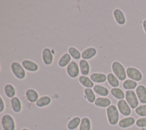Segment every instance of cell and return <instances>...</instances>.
<instances>
[{
  "instance_id": "obj_1",
  "label": "cell",
  "mask_w": 146,
  "mask_h": 130,
  "mask_svg": "<svg viewBox=\"0 0 146 130\" xmlns=\"http://www.w3.org/2000/svg\"><path fill=\"white\" fill-rule=\"evenodd\" d=\"M106 116L108 123L111 126H115L119 121V111L114 104H111L106 109Z\"/></svg>"
},
{
  "instance_id": "obj_2",
  "label": "cell",
  "mask_w": 146,
  "mask_h": 130,
  "mask_svg": "<svg viewBox=\"0 0 146 130\" xmlns=\"http://www.w3.org/2000/svg\"><path fill=\"white\" fill-rule=\"evenodd\" d=\"M111 69L113 73L116 76L119 81H124L126 80L127 77L126 69L120 62L117 61L113 62L111 65Z\"/></svg>"
},
{
  "instance_id": "obj_3",
  "label": "cell",
  "mask_w": 146,
  "mask_h": 130,
  "mask_svg": "<svg viewBox=\"0 0 146 130\" xmlns=\"http://www.w3.org/2000/svg\"><path fill=\"white\" fill-rule=\"evenodd\" d=\"M1 126L3 130H15L16 123L14 118L10 114H4L1 118Z\"/></svg>"
},
{
  "instance_id": "obj_4",
  "label": "cell",
  "mask_w": 146,
  "mask_h": 130,
  "mask_svg": "<svg viewBox=\"0 0 146 130\" xmlns=\"http://www.w3.org/2000/svg\"><path fill=\"white\" fill-rule=\"evenodd\" d=\"M127 76L129 79L136 82L141 81L143 78V74L141 71L136 67L128 66L126 68Z\"/></svg>"
},
{
  "instance_id": "obj_5",
  "label": "cell",
  "mask_w": 146,
  "mask_h": 130,
  "mask_svg": "<svg viewBox=\"0 0 146 130\" xmlns=\"http://www.w3.org/2000/svg\"><path fill=\"white\" fill-rule=\"evenodd\" d=\"M125 100L132 109H135L139 105L140 102L135 91L133 90H129L125 91Z\"/></svg>"
},
{
  "instance_id": "obj_6",
  "label": "cell",
  "mask_w": 146,
  "mask_h": 130,
  "mask_svg": "<svg viewBox=\"0 0 146 130\" xmlns=\"http://www.w3.org/2000/svg\"><path fill=\"white\" fill-rule=\"evenodd\" d=\"M11 69L14 76L19 80H23L26 77V72L22 65L18 62H13L11 65Z\"/></svg>"
},
{
  "instance_id": "obj_7",
  "label": "cell",
  "mask_w": 146,
  "mask_h": 130,
  "mask_svg": "<svg viewBox=\"0 0 146 130\" xmlns=\"http://www.w3.org/2000/svg\"><path fill=\"white\" fill-rule=\"evenodd\" d=\"M117 108L119 113L123 116H129L132 113V109L125 99L117 101Z\"/></svg>"
},
{
  "instance_id": "obj_8",
  "label": "cell",
  "mask_w": 146,
  "mask_h": 130,
  "mask_svg": "<svg viewBox=\"0 0 146 130\" xmlns=\"http://www.w3.org/2000/svg\"><path fill=\"white\" fill-rule=\"evenodd\" d=\"M66 72L67 74L71 78H76L79 74V66L75 61H71L67 66Z\"/></svg>"
},
{
  "instance_id": "obj_9",
  "label": "cell",
  "mask_w": 146,
  "mask_h": 130,
  "mask_svg": "<svg viewBox=\"0 0 146 130\" xmlns=\"http://www.w3.org/2000/svg\"><path fill=\"white\" fill-rule=\"evenodd\" d=\"M136 122L135 117L133 116H127L121 119L119 123L118 126L121 129H127L132 127Z\"/></svg>"
},
{
  "instance_id": "obj_10",
  "label": "cell",
  "mask_w": 146,
  "mask_h": 130,
  "mask_svg": "<svg viewBox=\"0 0 146 130\" xmlns=\"http://www.w3.org/2000/svg\"><path fill=\"white\" fill-rule=\"evenodd\" d=\"M135 92L139 102L141 104H146V86L143 84L138 85Z\"/></svg>"
},
{
  "instance_id": "obj_11",
  "label": "cell",
  "mask_w": 146,
  "mask_h": 130,
  "mask_svg": "<svg viewBox=\"0 0 146 130\" xmlns=\"http://www.w3.org/2000/svg\"><path fill=\"white\" fill-rule=\"evenodd\" d=\"M113 15L116 22L119 25H124L126 23V17L124 12L120 9H115L113 11Z\"/></svg>"
},
{
  "instance_id": "obj_12",
  "label": "cell",
  "mask_w": 146,
  "mask_h": 130,
  "mask_svg": "<svg viewBox=\"0 0 146 130\" xmlns=\"http://www.w3.org/2000/svg\"><path fill=\"white\" fill-rule=\"evenodd\" d=\"M42 60L43 63L46 65H50L53 62V54L51 50L48 48H44L42 51Z\"/></svg>"
},
{
  "instance_id": "obj_13",
  "label": "cell",
  "mask_w": 146,
  "mask_h": 130,
  "mask_svg": "<svg viewBox=\"0 0 146 130\" xmlns=\"http://www.w3.org/2000/svg\"><path fill=\"white\" fill-rule=\"evenodd\" d=\"M25 96L27 100L31 103H35L39 99L38 92L33 88H29L25 92Z\"/></svg>"
},
{
  "instance_id": "obj_14",
  "label": "cell",
  "mask_w": 146,
  "mask_h": 130,
  "mask_svg": "<svg viewBox=\"0 0 146 130\" xmlns=\"http://www.w3.org/2000/svg\"><path fill=\"white\" fill-rule=\"evenodd\" d=\"M94 104L97 107L105 108L111 105V100L106 97H99L96 99Z\"/></svg>"
},
{
  "instance_id": "obj_15",
  "label": "cell",
  "mask_w": 146,
  "mask_h": 130,
  "mask_svg": "<svg viewBox=\"0 0 146 130\" xmlns=\"http://www.w3.org/2000/svg\"><path fill=\"white\" fill-rule=\"evenodd\" d=\"M22 65L25 69L30 72H36L39 69V66L36 63L29 60H23L22 62Z\"/></svg>"
},
{
  "instance_id": "obj_16",
  "label": "cell",
  "mask_w": 146,
  "mask_h": 130,
  "mask_svg": "<svg viewBox=\"0 0 146 130\" xmlns=\"http://www.w3.org/2000/svg\"><path fill=\"white\" fill-rule=\"evenodd\" d=\"M10 104L13 111L15 113H19L22 111V104L21 100L18 97H14L11 99Z\"/></svg>"
},
{
  "instance_id": "obj_17",
  "label": "cell",
  "mask_w": 146,
  "mask_h": 130,
  "mask_svg": "<svg viewBox=\"0 0 146 130\" xmlns=\"http://www.w3.org/2000/svg\"><path fill=\"white\" fill-rule=\"evenodd\" d=\"M82 119L79 116H75L71 118L67 123L66 127L68 130H76L80 124Z\"/></svg>"
},
{
  "instance_id": "obj_18",
  "label": "cell",
  "mask_w": 146,
  "mask_h": 130,
  "mask_svg": "<svg viewBox=\"0 0 146 130\" xmlns=\"http://www.w3.org/2000/svg\"><path fill=\"white\" fill-rule=\"evenodd\" d=\"M52 100L49 96L44 95L40 97L35 103V105L38 108H44L48 106L51 103Z\"/></svg>"
},
{
  "instance_id": "obj_19",
  "label": "cell",
  "mask_w": 146,
  "mask_h": 130,
  "mask_svg": "<svg viewBox=\"0 0 146 130\" xmlns=\"http://www.w3.org/2000/svg\"><path fill=\"white\" fill-rule=\"evenodd\" d=\"M96 53L97 51L95 48L93 47H89L82 52L81 53L82 58L85 60H90L93 58L96 54Z\"/></svg>"
},
{
  "instance_id": "obj_20",
  "label": "cell",
  "mask_w": 146,
  "mask_h": 130,
  "mask_svg": "<svg viewBox=\"0 0 146 130\" xmlns=\"http://www.w3.org/2000/svg\"><path fill=\"white\" fill-rule=\"evenodd\" d=\"M93 90L96 94L101 97H106L110 93V91L107 87L99 84H97L93 87Z\"/></svg>"
},
{
  "instance_id": "obj_21",
  "label": "cell",
  "mask_w": 146,
  "mask_h": 130,
  "mask_svg": "<svg viewBox=\"0 0 146 130\" xmlns=\"http://www.w3.org/2000/svg\"><path fill=\"white\" fill-rule=\"evenodd\" d=\"M80 73L83 76H87L90 70V66L88 62L85 60H81L79 62Z\"/></svg>"
},
{
  "instance_id": "obj_22",
  "label": "cell",
  "mask_w": 146,
  "mask_h": 130,
  "mask_svg": "<svg viewBox=\"0 0 146 130\" xmlns=\"http://www.w3.org/2000/svg\"><path fill=\"white\" fill-rule=\"evenodd\" d=\"M3 91L5 96L9 99H12L15 97L16 90L15 87L11 84H7L5 85Z\"/></svg>"
},
{
  "instance_id": "obj_23",
  "label": "cell",
  "mask_w": 146,
  "mask_h": 130,
  "mask_svg": "<svg viewBox=\"0 0 146 130\" xmlns=\"http://www.w3.org/2000/svg\"><path fill=\"white\" fill-rule=\"evenodd\" d=\"M91 80L96 83H103L107 80V76L102 73H94L90 75Z\"/></svg>"
},
{
  "instance_id": "obj_24",
  "label": "cell",
  "mask_w": 146,
  "mask_h": 130,
  "mask_svg": "<svg viewBox=\"0 0 146 130\" xmlns=\"http://www.w3.org/2000/svg\"><path fill=\"white\" fill-rule=\"evenodd\" d=\"M71 56L68 53H66L64 54H63L59 59L58 61V65L60 68H64L68 65V64L71 62Z\"/></svg>"
},
{
  "instance_id": "obj_25",
  "label": "cell",
  "mask_w": 146,
  "mask_h": 130,
  "mask_svg": "<svg viewBox=\"0 0 146 130\" xmlns=\"http://www.w3.org/2000/svg\"><path fill=\"white\" fill-rule=\"evenodd\" d=\"M110 93L114 98L118 100L125 99V92L119 87L112 88L110 90Z\"/></svg>"
},
{
  "instance_id": "obj_26",
  "label": "cell",
  "mask_w": 146,
  "mask_h": 130,
  "mask_svg": "<svg viewBox=\"0 0 146 130\" xmlns=\"http://www.w3.org/2000/svg\"><path fill=\"white\" fill-rule=\"evenodd\" d=\"M83 92L84 96L87 101L90 104L94 103L96 99L94 91L91 88H85Z\"/></svg>"
},
{
  "instance_id": "obj_27",
  "label": "cell",
  "mask_w": 146,
  "mask_h": 130,
  "mask_svg": "<svg viewBox=\"0 0 146 130\" xmlns=\"http://www.w3.org/2000/svg\"><path fill=\"white\" fill-rule=\"evenodd\" d=\"M138 84L137 82L133 81L131 79H126L122 83L123 88L126 90H134L137 87Z\"/></svg>"
},
{
  "instance_id": "obj_28",
  "label": "cell",
  "mask_w": 146,
  "mask_h": 130,
  "mask_svg": "<svg viewBox=\"0 0 146 130\" xmlns=\"http://www.w3.org/2000/svg\"><path fill=\"white\" fill-rule=\"evenodd\" d=\"M79 82L86 88H91L94 86V82L87 76H81L79 77Z\"/></svg>"
},
{
  "instance_id": "obj_29",
  "label": "cell",
  "mask_w": 146,
  "mask_h": 130,
  "mask_svg": "<svg viewBox=\"0 0 146 130\" xmlns=\"http://www.w3.org/2000/svg\"><path fill=\"white\" fill-rule=\"evenodd\" d=\"M78 130H92V123L90 118L88 117H82Z\"/></svg>"
},
{
  "instance_id": "obj_30",
  "label": "cell",
  "mask_w": 146,
  "mask_h": 130,
  "mask_svg": "<svg viewBox=\"0 0 146 130\" xmlns=\"http://www.w3.org/2000/svg\"><path fill=\"white\" fill-rule=\"evenodd\" d=\"M107 80L110 85L112 88H117L120 84L119 79L112 73H109L107 74Z\"/></svg>"
},
{
  "instance_id": "obj_31",
  "label": "cell",
  "mask_w": 146,
  "mask_h": 130,
  "mask_svg": "<svg viewBox=\"0 0 146 130\" xmlns=\"http://www.w3.org/2000/svg\"><path fill=\"white\" fill-rule=\"evenodd\" d=\"M68 54L75 60H79L82 57V54L75 47L71 46L68 49Z\"/></svg>"
},
{
  "instance_id": "obj_32",
  "label": "cell",
  "mask_w": 146,
  "mask_h": 130,
  "mask_svg": "<svg viewBox=\"0 0 146 130\" xmlns=\"http://www.w3.org/2000/svg\"><path fill=\"white\" fill-rule=\"evenodd\" d=\"M135 112L139 117H146V104L139 105L135 109Z\"/></svg>"
},
{
  "instance_id": "obj_33",
  "label": "cell",
  "mask_w": 146,
  "mask_h": 130,
  "mask_svg": "<svg viewBox=\"0 0 146 130\" xmlns=\"http://www.w3.org/2000/svg\"><path fill=\"white\" fill-rule=\"evenodd\" d=\"M135 125L139 128H146V117H140L136 119Z\"/></svg>"
},
{
  "instance_id": "obj_34",
  "label": "cell",
  "mask_w": 146,
  "mask_h": 130,
  "mask_svg": "<svg viewBox=\"0 0 146 130\" xmlns=\"http://www.w3.org/2000/svg\"><path fill=\"white\" fill-rule=\"evenodd\" d=\"M5 110V103L2 96H0V113H2Z\"/></svg>"
},
{
  "instance_id": "obj_35",
  "label": "cell",
  "mask_w": 146,
  "mask_h": 130,
  "mask_svg": "<svg viewBox=\"0 0 146 130\" xmlns=\"http://www.w3.org/2000/svg\"><path fill=\"white\" fill-rule=\"evenodd\" d=\"M142 27H143V31L146 34V18L144 19L142 22Z\"/></svg>"
},
{
  "instance_id": "obj_36",
  "label": "cell",
  "mask_w": 146,
  "mask_h": 130,
  "mask_svg": "<svg viewBox=\"0 0 146 130\" xmlns=\"http://www.w3.org/2000/svg\"><path fill=\"white\" fill-rule=\"evenodd\" d=\"M21 130H30V129L27 128H23L21 129Z\"/></svg>"
},
{
  "instance_id": "obj_37",
  "label": "cell",
  "mask_w": 146,
  "mask_h": 130,
  "mask_svg": "<svg viewBox=\"0 0 146 130\" xmlns=\"http://www.w3.org/2000/svg\"><path fill=\"white\" fill-rule=\"evenodd\" d=\"M140 130H146V128H141Z\"/></svg>"
}]
</instances>
